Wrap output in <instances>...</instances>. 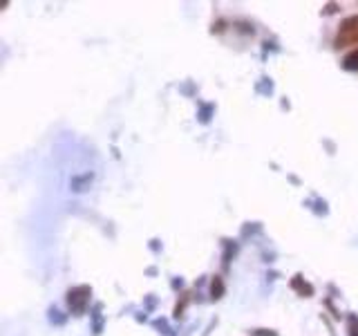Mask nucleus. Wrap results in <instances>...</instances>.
I'll return each instance as SVG.
<instances>
[{"mask_svg":"<svg viewBox=\"0 0 358 336\" xmlns=\"http://www.w3.org/2000/svg\"><path fill=\"white\" fill-rule=\"evenodd\" d=\"M354 25H347L345 22V27H343V36H338V45L341 43H356L358 41V18H354Z\"/></svg>","mask_w":358,"mask_h":336,"instance_id":"1","label":"nucleus"},{"mask_svg":"<svg viewBox=\"0 0 358 336\" xmlns=\"http://www.w3.org/2000/svg\"><path fill=\"white\" fill-rule=\"evenodd\" d=\"M343 65L347 67V70H358V50H354L352 54H347Z\"/></svg>","mask_w":358,"mask_h":336,"instance_id":"2","label":"nucleus"}]
</instances>
